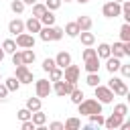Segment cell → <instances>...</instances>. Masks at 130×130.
Masks as SVG:
<instances>
[{"mask_svg":"<svg viewBox=\"0 0 130 130\" xmlns=\"http://www.w3.org/2000/svg\"><path fill=\"white\" fill-rule=\"evenodd\" d=\"M102 106L104 104H100L95 98H83L79 104H77V110H79V114L81 116H91V114H100L102 112Z\"/></svg>","mask_w":130,"mask_h":130,"instance_id":"1","label":"cell"},{"mask_svg":"<svg viewBox=\"0 0 130 130\" xmlns=\"http://www.w3.org/2000/svg\"><path fill=\"white\" fill-rule=\"evenodd\" d=\"M63 28L61 26H43L41 30H39V37H41V41H45V43H49V41H61L63 39Z\"/></svg>","mask_w":130,"mask_h":130,"instance_id":"2","label":"cell"},{"mask_svg":"<svg viewBox=\"0 0 130 130\" xmlns=\"http://www.w3.org/2000/svg\"><path fill=\"white\" fill-rule=\"evenodd\" d=\"M93 93H95V100H98L100 104H112V102H114V91H112L108 85L98 83V85L93 87Z\"/></svg>","mask_w":130,"mask_h":130,"instance_id":"3","label":"cell"},{"mask_svg":"<svg viewBox=\"0 0 130 130\" xmlns=\"http://www.w3.org/2000/svg\"><path fill=\"white\" fill-rule=\"evenodd\" d=\"M108 87L114 91V95H126V93H128V85H126V81L120 79V77H116L114 73H112V79L108 81Z\"/></svg>","mask_w":130,"mask_h":130,"instance_id":"4","label":"cell"},{"mask_svg":"<svg viewBox=\"0 0 130 130\" xmlns=\"http://www.w3.org/2000/svg\"><path fill=\"white\" fill-rule=\"evenodd\" d=\"M51 87H53V91H55L59 98H65V95H69V93H71V89L75 87V83H69V81H65V79L61 77V79L53 81V85H51Z\"/></svg>","mask_w":130,"mask_h":130,"instance_id":"5","label":"cell"},{"mask_svg":"<svg viewBox=\"0 0 130 130\" xmlns=\"http://www.w3.org/2000/svg\"><path fill=\"white\" fill-rule=\"evenodd\" d=\"M120 12H122V6H120V2H116V0H110V2H106V4L102 6V14H104L106 18H118Z\"/></svg>","mask_w":130,"mask_h":130,"instance_id":"6","label":"cell"},{"mask_svg":"<svg viewBox=\"0 0 130 130\" xmlns=\"http://www.w3.org/2000/svg\"><path fill=\"white\" fill-rule=\"evenodd\" d=\"M16 47L18 49H35V37L30 35V32H20V35H16Z\"/></svg>","mask_w":130,"mask_h":130,"instance_id":"7","label":"cell"},{"mask_svg":"<svg viewBox=\"0 0 130 130\" xmlns=\"http://www.w3.org/2000/svg\"><path fill=\"white\" fill-rule=\"evenodd\" d=\"M14 77L20 81V83H32V71L28 69V65H16V71H14Z\"/></svg>","mask_w":130,"mask_h":130,"instance_id":"8","label":"cell"},{"mask_svg":"<svg viewBox=\"0 0 130 130\" xmlns=\"http://www.w3.org/2000/svg\"><path fill=\"white\" fill-rule=\"evenodd\" d=\"M51 91H53V87H51L49 79H37L35 81V93H37V98H49Z\"/></svg>","mask_w":130,"mask_h":130,"instance_id":"9","label":"cell"},{"mask_svg":"<svg viewBox=\"0 0 130 130\" xmlns=\"http://www.w3.org/2000/svg\"><path fill=\"white\" fill-rule=\"evenodd\" d=\"M79 67L77 65H73V63H69L65 69H63V79L65 81H69V83H77L79 81Z\"/></svg>","mask_w":130,"mask_h":130,"instance_id":"10","label":"cell"},{"mask_svg":"<svg viewBox=\"0 0 130 130\" xmlns=\"http://www.w3.org/2000/svg\"><path fill=\"white\" fill-rule=\"evenodd\" d=\"M122 120H124L122 116H118V114H114V112H112V114H110V116L104 120V126H106L108 130H116V128H120Z\"/></svg>","mask_w":130,"mask_h":130,"instance_id":"11","label":"cell"},{"mask_svg":"<svg viewBox=\"0 0 130 130\" xmlns=\"http://www.w3.org/2000/svg\"><path fill=\"white\" fill-rule=\"evenodd\" d=\"M41 28H43V22H41L39 18H35V16H30V18L24 22V30H26V32H30V35L39 32Z\"/></svg>","mask_w":130,"mask_h":130,"instance_id":"12","label":"cell"},{"mask_svg":"<svg viewBox=\"0 0 130 130\" xmlns=\"http://www.w3.org/2000/svg\"><path fill=\"white\" fill-rule=\"evenodd\" d=\"M83 63H85L83 67H85V71H87V73H95V71H100V57H98V55L83 59Z\"/></svg>","mask_w":130,"mask_h":130,"instance_id":"13","label":"cell"},{"mask_svg":"<svg viewBox=\"0 0 130 130\" xmlns=\"http://www.w3.org/2000/svg\"><path fill=\"white\" fill-rule=\"evenodd\" d=\"M8 32L10 35H20V32H24V22L20 20V18H12L10 22H8Z\"/></svg>","mask_w":130,"mask_h":130,"instance_id":"14","label":"cell"},{"mask_svg":"<svg viewBox=\"0 0 130 130\" xmlns=\"http://www.w3.org/2000/svg\"><path fill=\"white\" fill-rule=\"evenodd\" d=\"M69 63H71V55H69L67 51H61V53H57V57H55V65H57V67L65 69Z\"/></svg>","mask_w":130,"mask_h":130,"instance_id":"15","label":"cell"},{"mask_svg":"<svg viewBox=\"0 0 130 130\" xmlns=\"http://www.w3.org/2000/svg\"><path fill=\"white\" fill-rule=\"evenodd\" d=\"M120 63H122V59L110 55V57L106 59V69H108V73H116V71L120 69Z\"/></svg>","mask_w":130,"mask_h":130,"instance_id":"16","label":"cell"},{"mask_svg":"<svg viewBox=\"0 0 130 130\" xmlns=\"http://www.w3.org/2000/svg\"><path fill=\"white\" fill-rule=\"evenodd\" d=\"M79 41H81V45H85V47H91L93 43H95V37H93V32H89V30H79Z\"/></svg>","mask_w":130,"mask_h":130,"instance_id":"17","label":"cell"},{"mask_svg":"<svg viewBox=\"0 0 130 130\" xmlns=\"http://www.w3.org/2000/svg\"><path fill=\"white\" fill-rule=\"evenodd\" d=\"M110 53H112L114 57H118V59H124V57H126V51H124V43L120 41V43H114V45H110Z\"/></svg>","mask_w":130,"mask_h":130,"instance_id":"18","label":"cell"},{"mask_svg":"<svg viewBox=\"0 0 130 130\" xmlns=\"http://www.w3.org/2000/svg\"><path fill=\"white\" fill-rule=\"evenodd\" d=\"M75 22H77L79 30H91V26H93V20H91L89 16H79Z\"/></svg>","mask_w":130,"mask_h":130,"instance_id":"19","label":"cell"},{"mask_svg":"<svg viewBox=\"0 0 130 130\" xmlns=\"http://www.w3.org/2000/svg\"><path fill=\"white\" fill-rule=\"evenodd\" d=\"M63 32H65L69 39H75V37L79 35V26H77V22H67L65 28H63Z\"/></svg>","mask_w":130,"mask_h":130,"instance_id":"20","label":"cell"},{"mask_svg":"<svg viewBox=\"0 0 130 130\" xmlns=\"http://www.w3.org/2000/svg\"><path fill=\"white\" fill-rule=\"evenodd\" d=\"M30 120H32L35 126H43L47 122V114H43V110H37V112L30 114Z\"/></svg>","mask_w":130,"mask_h":130,"instance_id":"21","label":"cell"},{"mask_svg":"<svg viewBox=\"0 0 130 130\" xmlns=\"http://www.w3.org/2000/svg\"><path fill=\"white\" fill-rule=\"evenodd\" d=\"M95 55L100 57V59H108L112 53H110V45L108 43H100L98 45V49H95Z\"/></svg>","mask_w":130,"mask_h":130,"instance_id":"22","label":"cell"},{"mask_svg":"<svg viewBox=\"0 0 130 130\" xmlns=\"http://www.w3.org/2000/svg\"><path fill=\"white\" fill-rule=\"evenodd\" d=\"M41 106H43L41 98H37V95H35V98H28V100H26V106H24V108H26V110H30V112H37V110H41Z\"/></svg>","mask_w":130,"mask_h":130,"instance_id":"23","label":"cell"},{"mask_svg":"<svg viewBox=\"0 0 130 130\" xmlns=\"http://www.w3.org/2000/svg\"><path fill=\"white\" fill-rule=\"evenodd\" d=\"M63 128L65 130H79L81 128V120L79 118H67L65 124H63Z\"/></svg>","mask_w":130,"mask_h":130,"instance_id":"24","label":"cell"},{"mask_svg":"<svg viewBox=\"0 0 130 130\" xmlns=\"http://www.w3.org/2000/svg\"><path fill=\"white\" fill-rule=\"evenodd\" d=\"M39 20L43 22V26H53V24H55V14H53V10H47Z\"/></svg>","mask_w":130,"mask_h":130,"instance_id":"25","label":"cell"},{"mask_svg":"<svg viewBox=\"0 0 130 130\" xmlns=\"http://www.w3.org/2000/svg\"><path fill=\"white\" fill-rule=\"evenodd\" d=\"M4 85H6V89L8 91H18V87H20V81L12 75V77H8V79H4Z\"/></svg>","mask_w":130,"mask_h":130,"instance_id":"26","label":"cell"},{"mask_svg":"<svg viewBox=\"0 0 130 130\" xmlns=\"http://www.w3.org/2000/svg\"><path fill=\"white\" fill-rule=\"evenodd\" d=\"M83 98H85V95H83V91H81L79 87H73V89H71V93H69V100H71L75 106H77V104H79Z\"/></svg>","mask_w":130,"mask_h":130,"instance_id":"27","label":"cell"},{"mask_svg":"<svg viewBox=\"0 0 130 130\" xmlns=\"http://www.w3.org/2000/svg\"><path fill=\"white\" fill-rule=\"evenodd\" d=\"M45 12H47V6H45V4H41V2H35V4H32V16H35V18H41Z\"/></svg>","mask_w":130,"mask_h":130,"instance_id":"28","label":"cell"},{"mask_svg":"<svg viewBox=\"0 0 130 130\" xmlns=\"http://www.w3.org/2000/svg\"><path fill=\"white\" fill-rule=\"evenodd\" d=\"M22 63H24V65L35 63V51H32V49H22Z\"/></svg>","mask_w":130,"mask_h":130,"instance_id":"29","label":"cell"},{"mask_svg":"<svg viewBox=\"0 0 130 130\" xmlns=\"http://www.w3.org/2000/svg\"><path fill=\"white\" fill-rule=\"evenodd\" d=\"M100 81H102V79H100V71H95V73H87V77H85V83H87L89 87H95Z\"/></svg>","mask_w":130,"mask_h":130,"instance_id":"30","label":"cell"},{"mask_svg":"<svg viewBox=\"0 0 130 130\" xmlns=\"http://www.w3.org/2000/svg\"><path fill=\"white\" fill-rule=\"evenodd\" d=\"M120 39H122V43L130 41V22H124L120 26Z\"/></svg>","mask_w":130,"mask_h":130,"instance_id":"31","label":"cell"},{"mask_svg":"<svg viewBox=\"0 0 130 130\" xmlns=\"http://www.w3.org/2000/svg\"><path fill=\"white\" fill-rule=\"evenodd\" d=\"M0 47L4 49V53H10V55H12V53H14L16 49H18V47H16V43H14L12 39H6V41H4V43H2Z\"/></svg>","mask_w":130,"mask_h":130,"instance_id":"32","label":"cell"},{"mask_svg":"<svg viewBox=\"0 0 130 130\" xmlns=\"http://www.w3.org/2000/svg\"><path fill=\"white\" fill-rule=\"evenodd\" d=\"M87 118H89V124H91V126H98V128L104 126V120H106V118L102 116V112H100V114H91V116H87Z\"/></svg>","mask_w":130,"mask_h":130,"instance_id":"33","label":"cell"},{"mask_svg":"<svg viewBox=\"0 0 130 130\" xmlns=\"http://www.w3.org/2000/svg\"><path fill=\"white\" fill-rule=\"evenodd\" d=\"M47 73H49V81H57V79L63 77V69H61V67H53V69L47 71Z\"/></svg>","mask_w":130,"mask_h":130,"instance_id":"34","label":"cell"},{"mask_svg":"<svg viewBox=\"0 0 130 130\" xmlns=\"http://www.w3.org/2000/svg\"><path fill=\"white\" fill-rule=\"evenodd\" d=\"M10 10H12L14 14H22V10H24V2H22V0H12V2H10Z\"/></svg>","mask_w":130,"mask_h":130,"instance_id":"35","label":"cell"},{"mask_svg":"<svg viewBox=\"0 0 130 130\" xmlns=\"http://www.w3.org/2000/svg\"><path fill=\"white\" fill-rule=\"evenodd\" d=\"M114 114H118V116L124 118V116L128 114V106H126V104H116V106H114Z\"/></svg>","mask_w":130,"mask_h":130,"instance_id":"36","label":"cell"},{"mask_svg":"<svg viewBox=\"0 0 130 130\" xmlns=\"http://www.w3.org/2000/svg\"><path fill=\"white\" fill-rule=\"evenodd\" d=\"M30 114H32V112H30V110H26V108H22V110H18V112H16V116H18V120H20V122L30 120Z\"/></svg>","mask_w":130,"mask_h":130,"instance_id":"37","label":"cell"},{"mask_svg":"<svg viewBox=\"0 0 130 130\" xmlns=\"http://www.w3.org/2000/svg\"><path fill=\"white\" fill-rule=\"evenodd\" d=\"M61 2L63 0H45V6H47V10H57L61 6Z\"/></svg>","mask_w":130,"mask_h":130,"instance_id":"38","label":"cell"},{"mask_svg":"<svg viewBox=\"0 0 130 130\" xmlns=\"http://www.w3.org/2000/svg\"><path fill=\"white\" fill-rule=\"evenodd\" d=\"M12 65H22V51H14L12 53Z\"/></svg>","mask_w":130,"mask_h":130,"instance_id":"39","label":"cell"},{"mask_svg":"<svg viewBox=\"0 0 130 130\" xmlns=\"http://www.w3.org/2000/svg\"><path fill=\"white\" fill-rule=\"evenodd\" d=\"M53 67H57V65H55V59H49V57H47V59L43 61V69H45V71H51Z\"/></svg>","mask_w":130,"mask_h":130,"instance_id":"40","label":"cell"},{"mask_svg":"<svg viewBox=\"0 0 130 130\" xmlns=\"http://www.w3.org/2000/svg\"><path fill=\"white\" fill-rule=\"evenodd\" d=\"M124 77H130V65H124V63H120V69H118Z\"/></svg>","mask_w":130,"mask_h":130,"instance_id":"41","label":"cell"},{"mask_svg":"<svg viewBox=\"0 0 130 130\" xmlns=\"http://www.w3.org/2000/svg\"><path fill=\"white\" fill-rule=\"evenodd\" d=\"M8 89H6V85H4V81H0V100H6L8 98Z\"/></svg>","mask_w":130,"mask_h":130,"instance_id":"42","label":"cell"},{"mask_svg":"<svg viewBox=\"0 0 130 130\" xmlns=\"http://www.w3.org/2000/svg\"><path fill=\"white\" fill-rule=\"evenodd\" d=\"M93 55H95V49H91V47L83 49V53H81V57H83V59H87V57H93Z\"/></svg>","mask_w":130,"mask_h":130,"instance_id":"43","label":"cell"},{"mask_svg":"<svg viewBox=\"0 0 130 130\" xmlns=\"http://www.w3.org/2000/svg\"><path fill=\"white\" fill-rule=\"evenodd\" d=\"M49 130H65V128H63V122H51Z\"/></svg>","mask_w":130,"mask_h":130,"instance_id":"44","label":"cell"},{"mask_svg":"<svg viewBox=\"0 0 130 130\" xmlns=\"http://www.w3.org/2000/svg\"><path fill=\"white\" fill-rule=\"evenodd\" d=\"M35 128H37V126L32 124V120H24V122H22V130H35Z\"/></svg>","mask_w":130,"mask_h":130,"instance_id":"45","label":"cell"},{"mask_svg":"<svg viewBox=\"0 0 130 130\" xmlns=\"http://www.w3.org/2000/svg\"><path fill=\"white\" fill-rule=\"evenodd\" d=\"M22 2H24V6H26V4H28V6H32V4L37 2V0H22Z\"/></svg>","mask_w":130,"mask_h":130,"instance_id":"46","label":"cell"},{"mask_svg":"<svg viewBox=\"0 0 130 130\" xmlns=\"http://www.w3.org/2000/svg\"><path fill=\"white\" fill-rule=\"evenodd\" d=\"M4 55H6V53H4V49H2V47H0V61H2V59H4Z\"/></svg>","mask_w":130,"mask_h":130,"instance_id":"47","label":"cell"},{"mask_svg":"<svg viewBox=\"0 0 130 130\" xmlns=\"http://www.w3.org/2000/svg\"><path fill=\"white\" fill-rule=\"evenodd\" d=\"M75 2H79V4H87L89 0H75Z\"/></svg>","mask_w":130,"mask_h":130,"instance_id":"48","label":"cell"},{"mask_svg":"<svg viewBox=\"0 0 130 130\" xmlns=\"http://www.w3.org/2000/svg\"><path fill=\"white\" fill-rule=\"evenodd\" d=\"M0 81H2V73H0Z\"/></svg>","mask_w":130,"mask_h":130,"instance_id":"49","label":"cell"},{"mask_svg":"<svg viewBox=\"0 0 130 130\" xmlns=\"http://www.w3.org/2000/svg\"><path fill=\"white\" fill-rule=\"evenodd\" d=\"M116 2H124V0H116Z\"/></svg>","mask_w":130,"mask_h":130,"instance_id":"50","label":"cell"},{"mask_svg":"<svg viewBox=\"0 0 130 130\" xmlns=\"http://www.w3.org/2000/svg\"><path fill=\"white\" fill-rule=\"evenodd\" d=\"M65 2H71V0H65Z\"/></svg>","mask_w":130,"mask_h":130,"instance_id":"51","label":"cell"}]
</instances>
